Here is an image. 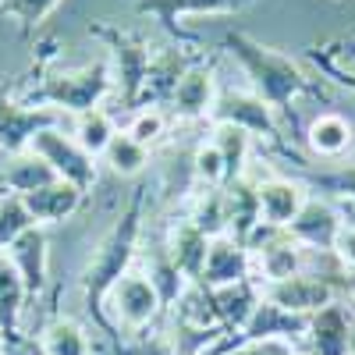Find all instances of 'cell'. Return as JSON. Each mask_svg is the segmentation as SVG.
Segmentation results:
<instances>
[{
	"instance_id": "1",
	"label": "cell",
	"mask_w": 355,
	"mask_h": 355,
	"mask_svg": "<svg viewBox=\"0 0 355 355\" xmlns=\"http://www.w3.org/2000/svg\"><path fill=\"white\" fill-rule=\"evenodd\" d=\"M224 50L245 71L252 93L259 100H266L274 110H288L299 96L313 93V78L302 71L299 61H291L288 53H281L274 46H263L249 33H227L224 36Z\"/></svg>"
},
{
	"instance_id": "2",
	"label": "cell",
	"mask_w": 355,
	"mask_h": 355,
	"mask_svg": "<svg viewBox=\"0 0 355 355\" xmlns=\"http://www.w3.org/2000/svg\"><path fill=\"white\" fill-rule=\"evenodd\" d=\"M139 234H142V196L132 199V206L117 217V224L100 239V245L89 256V266L82 274V295L85 306L100 316V302L107 288L121 277L125 270H132L135 263V249H139Z\"/></svg>"
},
{
	"instance_id": "3",
	"label": "cell",
	"mask_w": 355,
	"mask_h": 355,
	"mask_svg": "<svg viewBox=\"0 0 355 355\" xmlns=\"http://www.w3.org/2000/svg\"><path fill=\"white\" fill-rule=\"evenodd\" d=\"M114 93L110 61H93L82 68H50L40 75V82L28 93V103L50 107L57 114H85L93 107H103V100Z\"/></svg>"
},
{
	"instance_id": "4",
	"label": "cell",
	"mask_w": 355,
	"mask_h": 355,
	"mask_svg": "<svg viewBox=\"0 0 355 355\" xmlns=\"http://www.w3.org/2000/svg\"><path fill=\"white\" fill-rule=\"evenodd\" d=\"M164 309L167 306L160 299L157 284L150 281V274L142 266H132V270H125L107 288L103 302H100V320L121 334H142L146 327H153L160 320Z\"/></svg>"
},
{
	"instance_id": "5",
	"label": "cell",
	"mask_w": 355,
	"mask_h": 355,
	"mask_svg": "<svg viewBox=\"0 0 355 355\" xmlns=\"http://www.w3.org/2000/svg\"><path fill=\"white\" fill-rule=\"evenodd\" d=\"M93 36L107 43L110 50V78H114V100L121 103V110H139L142 85H146V68H150V43L135 33L114 25H93Z\"/></svg>"
},
{
	"instance_id": "6",
	"label": "cell",
	"mask_w": 355,
	"mask_h": 355,
	"mask_svg": "<svg viewBox=\"0 0 355 355\" xmlns=\"http://www.w3.org/2000/svg\"><path fill=\"white\" fill-rule=\"evenodd\" d=\"M28 153H36L57 178H64V182L78 185L82 192H89L96 185V157H89L82 146L75 142L71 128L64 125H50L43 128L33 142H28Z\"/></svg>"
},
{
	"instance_id": "7",
	"label": "cell",
	"mask_w": 355,
	"mask_h": 355,
	"mask_svg": "<svg viewBox=\"0 0 355 355\" xmlns=\"http://www.w3.org/2000/svg\"><path fill=\"white\" fill-rule=\"evenodd\" d=\"M249 252H252V281L256 284H277L288 277H299L306 270V252L302 245L291 239L288 231L277 227H256L249 239Z\"/></svg>"
},
{
	"instance_id": "8",
	"label": "cell",
	"mask_w": 355,
	"mask_h": 355,
	"mask_svg": "<svg viewBox=\"0 0 355 355\" xmlns=\"http://www.w3.org/2000/svg\"><path fill=\"white\" fill-rule=\"evenodd\" d=\"M210 125H234L249 135L274 139L277 135V110L266 100H259L252 89H217Z\"/></svg>"
},
{
	"instance_id": "9",
	"label": "cell",
	"mask_w": 355,
	"mask_h": 355,
	"mask_svg": "<svg viewBox=\"0 0 355 355\" xmlns=\"http://www.w3.org/2000/svg\"><path fill=\"white\" fill-rule=\"evenodd\" d=\"M263 299L274 302L288 313H299V316H313L320 309H327L334 302H341V284H334L331 277H320V274H299V277H288L277 284H259Z\"/></svg>"
},
{
	"instance_id": "10",
	"label": "cell",
	"mask_w": 355,
	"mask_h": 355,
	"mask_svg": "<svg viewBox=\"0 0 355 355\" xmlns=\"http://www.w3.org/2000/svg\"><path fill=\"white\" fill-rule=\"evenodd\" d=\"M61 117L64 114H57L50 107H36L28 100H15L0 89V150L4 153L28 150V142H33L43 128L61 125Z\"/></svg>"
},
{
	"instance_id": "11",
	"label": "cell",
	"mask_w": 355,
	"mask_h": 355,
	"mask_svg": "<svg viewBox=\"0 0 355 355\" xmlns=\"http://www.w3.org/2000/svg\"><path fill=\"white\" fill-rule=\"evenodd\" d=\"M199 61V53L189 43H174V46H160L150 53V68H146V85H142V100L139 107H171V96L182 75Z\"/></svg>"
},
{
	"instance_id": "12",
	"label": "cell",
	"mask_w": 355,
	"mask_h": 355,
	"mask_svg": "<svg viewBox=\"0 0 355 355\" xmlns=\"http://www.w3.org/2000/svg\"><path fill=\"white\" fill-rule=\"evenodd\" d=\"M252 4L256 0H135V11L153 15L178 43H192V36L182 28V18H189V15H239Z\"/></svg>"
},
{
	"instance_id": "13",
	"label": "cell",
	"mask_w": 355,
	"mask_h": 355,
	"mask_svg": "<svg viewBox=\"0 0 355 355\" xmlns=\"http://www.w3.org/2000/svg\"><path fill=\"white\" fill-rule=\"evenodd\" d=\"M252 277V252L245 242L231 239V234H217L206 245V259H202V274L199 284L202 288H227V284H239Z\"/></svg>"
},
{
	"instance_id": "14",
	"label": "cell",
	"mask_w": 355,
	"mask_h": 355,
	"mask_svg": "<svg viewBox=\"0 0 355 355\" xmlns=\"http://www.w3.org/2000/svg\"><path fill=\"white\" fill-rule=\"evenodd\" d=\"M256 182V199H259V224L263 227H277V231H288L291 220L299 217V210L306 206L309 192L291 182V178H252Z\"/></svg>"
},
{
	"instance_id": "15",
	"label": "cell",
	"mask_w": 355,
	"mask_h": 355,
	"mask_svg": "<svg viewBox=\"0 0 355 355\" xmlns=\"http://www.w3.org/2000/svg\"><path fill=\"white\" fill-rule=\"evenodd\" d=\"M214 100H217V75H214V64H206L202 57H199V61L182 75V82H178L167 114L174 117V121H199V117H210Z\"/></svg>"
},
{
	"instance_id": "16",
	"label": "cell",
	"mask_w": 355,
	"mask_h": 355,
	"mask_svg": "<svg viewBox=\"0 0 355 355\" xmlns=\"http://www.w3.org/2000/svg\"><path fill=\"white\" fill-rule=\"evenodd\" d=\"M341 214L334 210V206L327 199H316L309 196L306 206L299 210V217L291 220L288 234L295 242H299L302 249H320V252H331L334 249V239H338V231H341Z\"/></svg>"
},
{
	"instance_id": "17",
	"label": "cell",
	"mask_w": 355,
	"mask_h": 355,
	"mask_svg": "<svg viewBox=\"0 0 355 355\" xmlns=\"http://www.w3.org/2000/svg\"><path fill=\"white\" fill-rule=\"evenodd\" d=\"M82 199H85V192L78 185L64 182V178H53V182H46L43 189L21 196L28 217H33V224H40V227L43 224H61V220L75 217Z\"/></svg>"
},
{
	"instance_id": "18",
	"label": "cell",
	"mask_w": 355,
	"mask_h": 355,
	"mask_svg": "<svg viewBox=\"0 0 355 355\" xmlns=\"http://www.w3.org/2000/svg\"><path fill=\"white\" fill-rule=\"evenodd\" d=\"M313 355H352V313L348 302H334L309 316L306 331Z\"/></svg>"
},
{
	"instance_id": "19",
	"label": "cell",
	"mask_w": 355,
	"mask_h": 355,
	"mask_svg": "<svg viewBox=\"0 0 355 355\" xmlns=\"http://www.w3.org/2000/svg\"><path fill=\"white\" fill-rule=\"evenodd\" d=\"M4 252H8L11 263L18 266L28 299H36V295L46 288V234H43V227L33 224L28 231H21Z\"/></svg>"
},
{
	"instance_id": "20",
	"label": "cell",
	"mask_w": 355,
	"mask_h": 355,
	"mask_svg": "<svg viewBox=\"0 0 355 355\" xmlns=\"http://www.w3.org/2000/svg\"><path fill=\"white\" fill-rule=\"evenodd\" d=\"M309 331V316H299V313H288L274 302L259 299L252 320L245 323V331L239 338L245 341H266V338H281V341H291V338H306Z\"/></svg>"
},
{
	"instance_id": "21",
	"label": "cell",
	"mask_w": 355,
	"mask_h": 355,
	"mask_svg": "<svg viewBox=\"0 0 355 355\" xmlns=\"http://www.w3.org/2000/svg\"><path fill=\"white\" fill-rule=\"evenodd\" d=\"M206 245H210V239L185 217V220H178L171 224L167 231V239H164V249L171 256V263L182 270L185 281H199L202 274V259H206Z\"/></svg>"
},
{
	"instance_id": "22",
	"label": "cell",
	"mask_w": 355,
	"mask_h": 355,
	"mask_svg": "<svg viewBox=\"0 0 355 355\" xmlns=\"http://www.w3.org/2000/svg\"><path fill=\"white\" fill-rule=\"evenodd\" d=\"M224 199H227V234L249 245L252 231L259 227V199H256V182L249 174L231 178L224 185Z\"/></svg>"
},
{
	"instance_id": "23",
	"label": "cell",
	"mask_w": 355,
	"mask_h": 355,
	"mask_svg": "<svg viewBox=\"0 0 355 355\" xmlns=\"http://www.w3.org/2000/svg\"><path fill=\"white\" fill-rule=\"evenodd\" d=\"M210 299H214V309H217L220 327L242 334L245 323H249L252 313H256V306H259V299H263V291H259V284L249 277V281L227 284V288H214Z\"/></svg>"
},
{
	"instance_id": "24",
	"label": "cell",
	"mask_w": 355,
	"mask_h": 355,
	"mask_svg": "<svg viewBox=\"0 0 355 355\" xmlns=\"http://www.w3.org/2000/svg\"><path fill=\"white\" fill-rule=\"evenodd\" d=\"M53 171L36 157V153H8V160L0 164V192H11V196H28V192H36L43 189L46 182H53Z\"/></svg>"
},
{
	"instance_id": "25",
	"label": "cell",
	"mask_w": 355,
	"mask_h": 355,
	"mask_svg": "<svg viewBox=\"0 0 355 355\" xmlns=\"http://www.w3.org/2000/svg\"><path fill=\"white\" fill-rule=\"evenodd\" d=\"M352 121L345 114H334V110H323L316 114L309 128H306V142L316 157H327V160H338L341 153H348L352 146Z\"/></svg>"
},
{
	"instance_id": "26",
	"label": "cell",
	"mask_w": 355,
	"mask_h": 355,
	"mask_svg": "<svg viewBox=\"0 0 355 355\" xmlns=\"http://www.w3.org/2000/svg\"><path fill=\"white\" fill-rule=\"evenodd\" d=\"M36 348H40V355H93L85 327L71 316H53L40 331Z\"/></svg>"
},
{
	"instance_id": "27",
	"label": "cell",
	"mask_w": 355,
	"mask_h": 355,
	"mask_svg": "<svg viewBox=\"0 0 355 355\" xmlns=\"http://www.w3.org/2000/svg\"><path fill=\"white\" fill-rule=\"evenodd\" d=\"M25 281L18 274V266L11 263V256L0 249V331L8 338L18 334V323H21V309H25Z\"/></svg>"
},
{
	"instance_id": "28",
	"label": "cell",
	"mask_w": 355,
	"mask_h": 355,
	"mask_svg": "<svg viewBox=\"0 0 355 355\" xmlns=\"http://www.w3.org/2000/svg\"><path fill=\"white\" fill-rule=\"evenodd\" d=\"M114 132H117V125H114V114L107 107H93L85 114H75V125H71L75 142L82 146L89 157H96V160L107 150V142L114 139Z\"/></svg>"
},
{
	"instance_id": "29",
	"label": "cell",
	"mask_w": 355,
	"mask_h": 355,
	"mask_svg": "<svg viewBox=\"0 0 355 355\" xmlns=\"http://www.w3.org/2000/svg\"><path fill=\"white\" fill-rule=\"evenodd\" d=\"M100 160L117 174V178H135L146 171V164H150V150L146 146H139L125 128H117L114 139L107 142V150L100 153Z\"/></svg>"
},
{
	"instance_id": "30",
	"label": "cell",
	"mask_w": 355,
	"mask_h": 355,
	"mask_svg": "<svg viewBox=\"0 0 355 355\" xmlns=\"http://www.w3.org/2000/svg\"><path fill=\"white\" fill-rule=\"evenodd\" d=\"M189 220L206 234V239L227 234V199H224V185H220V189H199V196L192 199Z\"/></svg>"
},
{
	"instance_id": "31",
	"label": "cell",
	"mask_w": 355,
	"mask_h": 355,
	"mask_svg": "<svg viewBox=\"0 0 355 355\" xmlns=\"http://www.w3.org/2000/svg\"><path fill=\"white\" fill-rule=\"evenodd\" d=\"M210 142L217 146V153L227 167V182L231 178H242L245 174V164H249V153H252V135L234 128V125H214V135Z\"/></svg>"
},
{
	"instance_id": "32",
	"label": "cell",
	"mask_w": 355,
	"mask_h": 355,
	"mask_svg": "<svg viewBox=\"0 0 355 355\" xmlns=\"http://www.w3.org/2000/svg\"><path fill=\"white\" fill-rule=\"evenodd\" d=\"M167 110L164 107H139V110H132V121L125 125V132L139 142V146H146V150H153V146L167 135Z\"/></svg>"
},
{
	"instance_id": "33",
	"label": "cell",
	"mask_w": 355,
	"mask_h": 355,
	"mask_svg": "<svg viewBox=\"0 0 355 355\" xmlns=\"http://www.w3.org/2000/svg\"><path fill=\"white\" fill-rule=\"evenodd\" d=\"M61 4V0H0V15L21 25V33H36V28L50 18V11Z\"/></svg>"
},
{
	"instance_id": "34",
	"label": "cell",
	"mask_w": 355,
	"mask_h": 355,
	"mask_svg": "<svg viewBox=\"0 0 355 355\" xmlns=\"http://www.w3.org/2000/svg\"><path fill=\"white\" fill-rule=\"evenodd\" d=\"M192 174H196L199 189H220V185H227V167H224L217 146L210 139L196 146V153H192Z\"/></svg>"
},
{
	"instance_id": "35",
	"label": "cell",
	"mask_w": 355,
	"mask_h": 355,
	"mask_svg": "<svg viewBox=\"0 0 355 355\" xmlns=\"http://www.w3.org/2000/svg\"><path fill=\"white\" fill-rule=\"evenodd\" d=\"M33 227V217H28L21 196L11 192H0V249H8L21 231Z\"/></svg>"
},
{
	"instance_id": "36",
	"label": "cell",
	"mask_w": 355,
	"mask_h": 355,
	"mask_svg": "<svg viewBox=\"0 0 355 355\" xmlns=\"http://www.w3.org/2000/svg\"><path fill=\"white\" fill-rule=\"evenodd\" d=\"M220 355H309V352H299L291 341H281V338H266V341H245V338H239L231 348H224Z\"/></svg>"
},
{
	"instance_id": "37",
	"label": "cell",
	"mask_w": 355,
	"mask_h": 355,
	"mask_svg": "<svg viewBox=\"0 0 355 355\" xmlns=\"http://www.w3.org/2000/svg\"><path fill=\"white\" fill-rule=\"evenodd\" d=\"M313 185H316V189H331L334 196H345V199L355 202V164H352V167H341V171H334V174H316Z\"/></svg>"
},
{
	"instance_id": "38",
	"label": "cell",
	"mask_w": 355,
	"mask_h": 355,
	"mask_svg": "<svg viewBox=\"0 0 355 355\" xmlns=\"http://www.w3.org/2000/svg\"><path fill=\"white\" fill-rule=\"evenodd\" d=\"M306 57H309V64H316V68H320L323 75H327V78H334L338 85H345V89H352V93H355V71L341 68V64L334 61V57H327L323 50H309Z\"/></svg>"
},
{
	"instance_id": "39",
	"label": "cell",
	"mask_w": 355,
	"mask_h": 355,
	"mask_svg": "<svg viewBox=\"0 0 355 355\" xmlns=\"http://www.w3.org/2000/svg\"><path fill=\"white\" fill-rule=\"evenodd\" d=\"M331 252L341 259L345 270H352V266H355V220H345V224H341V231H338V239H334V249H331Z\"/></svg>"
},
{
	"instance_id": "40",
	"label": "cell",
	"mask_w": 355,
	"mask_h": 355,
	"mask_svg": "<svg viewBox=\"0 0 355 355\" xmlns=\"http://www.w3.org/2000/svg\"><path fill=\"white\" fill-rule=\"evenodd\" d=\"M4 352H8V334L0 331V355H4Z\"/></svg>"
},
{
	"instance_id": "41",
	"label": "cell",
	"mask_w": 355,
	"mask_h": 355,
	"mask_svg": "<svg viewBox=\"0 0 355 355\" xmlns=\"http://www.w3.org/2000/svg\"><path fill=\"white\" fill-rule=\"evenodd\" d=\"M352 355H355V320H352Z\"/></svg>"
},
{
	"instance_id": "42",
	"label": "cell",
	"mask_w": 355,
	"mask_h": 355,
	"mask_svg": "<svg viewBox=\"0 0 355 355\" xmlns=\"http://www.w3.org/2000/svg\"><path fill=\"white\" fill-rule=\"evenodd\" d=\"M345 53H352V57H355V40H352V50H345Z\"/></svg>"
},
{
	"instance_id": "43",
	"label": "cell",
	"mask_w": 355,
	"mask_h": 355,
	"mask_svg": "<svg viewBox=\"0 0 355 355\" xmlns=\"http://www.w3.org/2000/svg\"><path fill=\"white\" fill-rule=\"evenodd\" d=\"M338 4H345V0H338Z\"/></svg>"
}]
</instances>
